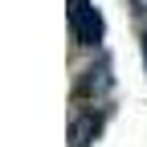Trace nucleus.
Listing matches in <instances>:
<instances>
[{
    "mask_svg": "<svg viewBox=\"0 0 147 147\" xmlns=\"http://www.w3.org/2000/svg\"><path fill=\"white\" fill-rule=\"evenodd\" d=\"M69 37H74V45H82V49H98L102 45V37H106V21H102V12L94 8V0H69Z\"/></svg>",
    "mask_w": 147,
    "mask_h": 147,
    "instance_id": "1",
    "label": "nucleus"
},
{
    "mask_svg": "<svg viewBox=\"0 0 147 147\" xmlns=\"http://www.w3.org/2000/svg\"><path fill=\"white\" fill-rule=\"evenodd\" d=\"M143 57H147V33H143Z\"/></svg>",
    "mask_w": 147,
    "mask_h": 147,
    "instance_id": "5",
    "label": "nucleus"
},
{
    "mask_svg": "<svg viewBox=\"0 0 147 147\" xmlns=\"http://www.w3.org/2000/svg\"><path fill=\"white\" fill-rule=\"evenodd\" d=\"M102 123H106L102 110L78 106V110H74V119H69V147H90V143L102 135Z\"/></svg>",
    "mask_w": 147,
    "mask_h": 147,
    "instance_id": "3",
    "label": "nucleus"
},
{
    "mask_svg": "<svg viewBox=\"0 0 147 147\" xmlns=\"http://www.w3.org/2000/svg\"><path fill=\"white\" fill-rule=\"evenodd\" d=\"M131 4H135V12H139V16H147V0H131Z\"/></svg>",
    "mask_w": 147,
    "mask_h": 147,
    "instance_id": "4",
    "label": "nucleus"
},
{
    "mask_svg": "<svg viewBox=\"0 0 147 147\" xmlns=\"http://www.w3.org/2000/svg\"><path fill=\"white\" fill-rule=\"evenodd\" d=\"M110 86H115V74H110V61L106 57H94L82 74H78V86H74V106H98Z\"/></svg>",
    "mask_w": 147,
    "mask_h": 147,
    "instance_id": "2",
    "label": "nucleus"
}]
</instances>
